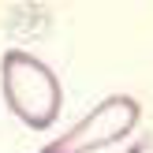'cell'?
Wrapping results in <instances>:
<instances>
[{
    "label": "cell",
    "instance_id": "1",
    "mask_svg": "<svg viewBox=\"0 0 153 153\" xmlns=\"http://www.w3.org/2000/svg\"><path fill=\"white\" fill-rule=\"evenodd\" d=\"M0 79H4L7 108L26 127L45 131V127L56 123L60 105H64V90H60V79L52 75V67H45L41 60L30 56V52L11 49L0 60Z\"/></svg>",
    "mask_w": 153,
    "mask_h": 153
},
{
    "label": "cell",
    "instance_id": "2",
    "mask_svg": "<svg viewBox=\"0 0 153 153\" xmlns=\"http://www.w3.org/2000/svg\"><path fill=\"white\" fill-rule=\"evenodd\" d=\"M138 116H142V105L134 97H127V94H116L108 101H101L67 134H60L56 142H49L41 153H94V149H105L112 142H123L134 131Z\"/></svg>",
    "mask_w": 153,
    "mask_h": 153
}]
</instances>
